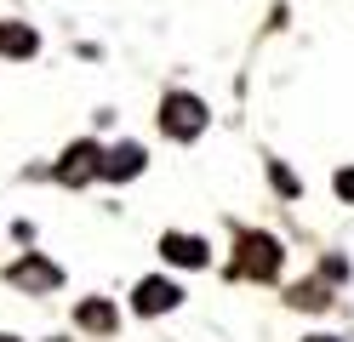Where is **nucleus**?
<instances>
[{
  "instance_id": "f257e3e1",
  "label": "nucleus",
  "mask_w": 354,
  "mask_h": 342,
  "mask_svg": "<svg viewBox=\"0 0 354 342\" xmlns=\"http://www.w3.org/2000/svg\"><path fill=\"white\" fill-rule=\"evenodd\" d=\"M160 126H166V137L189 143V137H201V131H206V103H201V97H189V91H171L166 108H160Z\"/></svg>"
},
{
  "instance_id": "f03ea898",
  "label": "nucleus",
  "mask_w": 354,
  "mask_h": 342,
  "mask_svg": "<svg viewBox=\"0 0 354 342\" xmlns=\"http://www.w3.org/2000/svg\"><path fill=\"white\" fill-rule=\"evenodd\" d=\"M234 274L274 280V274H280V240H269V234H246V240H240V257H234Z\"/></svg>"
},
{
  "instance_id": "7ed1b4c3",
  "label": "nucleus",
  "mask_w": 354,
  "mask_h": 342,
  "mask_svg": "<svg viewBox=\"0 0 354 342\" xmlns=\"http://www.w3.org/2000/svg\"><path fill=\"white\" fill-rule=\"evenodd\" d=\"M97 171H103V149H97V143H75L69 154H63V166H57V182L80 189V182H92Z\"/></svg>"
},
{
  "instance_id": "20e7f679",
  "label": "nucleus",
  "mask_w": 354,
  "mask_h": 342,
  "mask_svg": "<svg viewBox=\"0 0 354 342\" xmlns=\"http://www.w3.org/2000/svg\"><path fill=\"white\" fill-rule=\"evenodd\" d=\"M6 280H12V285H24V291H52V285H63V268L46 263V257H24V263H12V268H6Z\"/></svg>"
},
{
  "instance_id": "39448f33",
  "label": "nucleus",
  "mask_w": 354,
  "mask_h": 342,
  "mask_svg": "<svg viewBox=\"0 0 354 342\" xmlns=\"http://www.w3.org/2000/svg\"><path fill=\"white\" fill-rule=\"evenodd\" d=\"M177 296H183V291H177L171 280H143L138 291H131V308H138V314H171Z\"/></svg>"
},
{
  "instance_id": "423d86ee",
  "label": "nucleus",
  "mask_w": 354,
  "mask_h": 342,
  "mask_svg": "<svg viewBox=\"0 0 354 342\" xmlns=\"http://www.w3.org/2000/svg\"><path fill=\"white\" fill-rule=\"evenodd\" d=\"M160 257L177 263V268H201V263H206V240H194V234H166V240H160Z\"/></svg>"
},
{
  "instance_id": "0eeeda50",
  "label": "nucleus",
  "mask_w": 354,
  "mask_h": 342,
  "mask_svg": "<svg viewBox=\"0 0 354 342\" xmlns=\"http://www.w3.org/2000/svg\"><path fill=\"white\" fill-rule=\"evenodd\" d=\"M143 160H149V154H143L138 143H120L115 154H103V177H115V182H126V177H138V171H143Z\"/></svg>"
},
{
  "instance_id": "6e6552de",
  "label": "nucleus",
  "mask_w": 354,
  "mask_h": 342,
  "mask_svg": "<svg viewBox=\"0 0 354 342\" xmlns=\"http://www.w3.org/2000/svg\"><path fill=\"white\" fill-rule=\"evenodd\" d=\"M35 29H24V23H0V52L6 57H35Z\"/></svg>"
},
{
  "instance_id": "1a4fd4ad",
  "label": "nucleus",
  "mask_w": 354,
  "mask_h": 342,
  "mask_svg": "<svg viewBox=\"0 0 354 342\" xmlns=\"http://www.w3.org/2000/svg\"><path fill=\"white\" fill-rule=\"evenodd\" d=\"M80 325L86 331H115V308H109V303H80Z\"/></svg>"
},
{
  "instance_id": "9d476101",
  "label": "nucleus",
  "mask_w": 354,
  "mask_h": 342,
  "mask_svg": "<svg viewBox=\"0 0 354 342\" xmlns=\"http://www.w3.org/2000/svg\"><path fill=\"white\" fill-rule=\"evenodd\" d=\"M337 194H343V200H354V171H337Z\"/></svg>"
},
{
  "instance_id": "9b49d317",
  "label": "nucleus",
  "mask_w": 354,
  "mask_h": 342,
  "mask_svg": "<svg viewBox=\"0 0 354 342\" xmlns=\"http://www.w3.org/2000/svg\"><path fill=\"white\" fill-rule=\"evenodd\" d=\"M308 342H337V336H308Z\"/></svg>"
},
{
  "instance_id": "f8f14e48",
  "label": "nucleus",
  "mask_w": 354,
  "mask_h": 342,
  "mask_svg": "<svg viewBox=\"0 0 354 342\" xmlns=\"http://www.w3.org/2000/svg\"><path fill=\"white\" fill-rule=\"evenodd\" d=\"M0 342H17V336H0Z\"/></svg>"
}]
</instances>
